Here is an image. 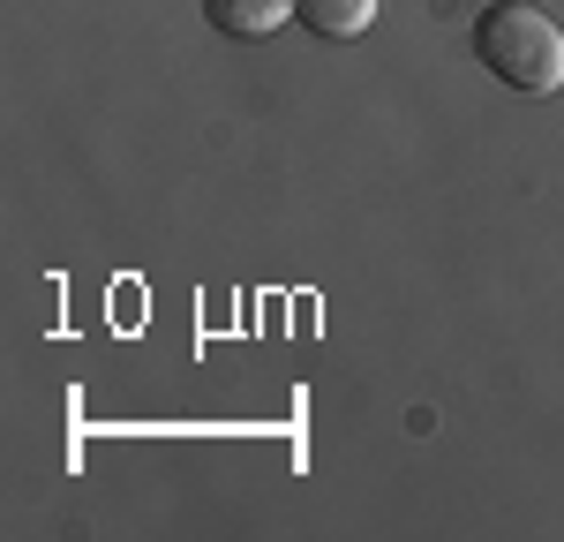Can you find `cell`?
Returning <instances> with one entry per match:
<instances>
[{
    "label": "cell",
    "mask_w": 564,
    "mask_h": 542,
    "mask_svg": "<svg viewBox=\"0 0 564 542\" xmlns=\"http://www.w3.org/2000/svg\"><path fill=\"white\" fill-rule=\"evenodd\" d=\"M475 61L520 98L564 90V31L557 15H542L534 0H497L475 15Z\"/></svg>",
    "instance_id": "obj_1"
},
{
    "label": "cell",
    "mask_w": 564,
    "mask_h": 542,
    "mask_svg": "<svg viewBox=\"0 0 564 542\" xmlns=\"http://www.w3.org/2000/svg\"><path fill=\"white\" fill-rule=\"evenodd\" d=\"M204 23H212L218 39H271V31H286L294 23V0H204Z\"/></svg>",
    "instance_id": "obj_2"
},
{
    "label": "cell",
    "mask_w": 564,
    "mask_h": 542,
    "mask_svg": "<svg viewBox=\"0 0 564 542\" xmlns=\"http://www.w3.org/2000/svg\"><path fill=\"white\" fill-rule=\"evenodd\" d=\"M294 23L308 39H361L377 23V0H294Z\"/></svg>",
    "instance_id": "obj_3"
}]
</instances>
